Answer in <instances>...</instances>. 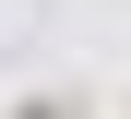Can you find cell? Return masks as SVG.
<instances>
[{
    "label": "cell",
    "mask_w": 131,
    "mask_h": 119,
    "mask_svg": "<svg viewBox=\"0 0 131 119\" xmlns=\"http://www.w3.org/2000/svg\"><path fill=\"white\" fill-rule=\"evenodd\" d=\"M12 119H83V95H24Z\"/></svg>",
    "instance_id": "6da1fadb"
}]
</instances>
